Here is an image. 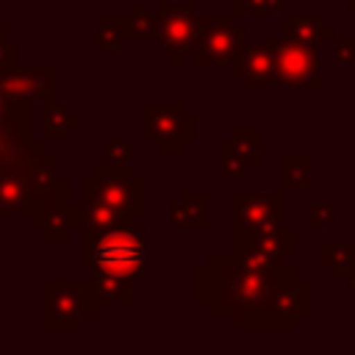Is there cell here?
Segmentation results:
<instances>
[{"label": "cell", "instance_id": "1", "mask_svg": "<svg viewBox=\"0 0 355 355\" xmlns=\"http://www.w3.org/2000/svg\"><path fill=\"white\" fill-rule=\"evenodd\" d=\"M294 266L252 269L236 252H211L194 272V300L211 319H230L236 330H275V302Z\"/></svg>", "mask_w": 355, "mask_h": 355}, {"label": "cell", "instance_id": "2", "mask_svg": "<svg viewBox=\"0 0 355 355\" xmlns=\"http://www.w3.org/2000/svg\"><path fill=\"white\" fill-rule=\"evenodd\" d=\"M80 263L92 275H119L130 280L147 277V233L133 219L111 230L80 227Z\"/></svg>", "mask_w": 355, "mask_h": 355}, {"label": "cell", "instance_id": "3", "mask_svg": "<svg viewBox=\"0 0 355 355\" xmlns=\"http://www.w3.org/2000/svg\"><path fill=\"white\" fill-rule=\"evenodd\" d=\"M97 313L94 286L83 277H47L42 280V327L44 330H80Z\"/></svg>", "mask_w": 355, "mask_h": 355}, {"label": "cell", "instance_id": "4", "mask_svg": "<svg viewBox=\"0 0 355 355\" xmlns=\"http://www.w3.org/2000/svg\"><path fill=\"white\" fill-rule=\"evenodd\" d=\"M80 194L108 202L128 219H141L147 214L144 180L136 178L128 164H97L92 169V178L80 180Z\"/></svg>", "mask_w": 355, "mask_h": 355}, {"label": "cell", "instance_id": "5", "mask_svg": "<svg viewBox=\"0 0 355 355\" xmlns=\"http://www.w3.org/2000/svg\"><path fill=\"white\" fill-rule=\"evenodd\" d=\"M247 44V28L230 14H197V33L191 42V61L197 67H227Z\"/></svg>", "mask_w": 355, "mask_h": 355}, {"label": "cell", "instance_id": "6", "mask_svg": "<svg viewBox=\"0 0 355 355\" xmlns=\"http://www.w3.org/2000/svg\"><path fill=\"white\" fill-rule=\"evenodd\" d=\"M144 139L155 144L161 155H178L197 139V116L186 114L183 103L150 100L144 105Z\"/></svg>", "mask_w": 355, "mask_h": 355}, {"label": "cell", "instance_id": "7", "mask_svg": "<svg viewBox=\"0 0 355 355\" xmlns=\"http://www.w3.org/2000/svg\"><path fill=\"white\" fill-rule=\"evenodd\" d=\"M197 6L191 0H161L155 3V31L153 39L175 67L183 64L186 53L191 50L197 33Z\"/></svg>", "mask_w": 355, "mask_h": 355}, {"label": "cell", "instance_id": "8", "mask_svg": "<svg viewBox=\"0 0 355 355\" xmlns=\"http://www.w3.org/2000/svg\"><path fill=\"white\" fill-rule=\"evenodd\" d=\"M272 86L319 92V89H322L319 44H302V42H288V39H283V42L277 44L275 83H272Z\"/></svg>", "mask_w": 355, "mask_h": 355}, {"label": "cell", "instance_id": "9", "mask_svg": "<svg viewBox=\"0 0 355 355\" xmlns=\"http://www.w3.org/2000/svg\"><path fill=\"white\" fill-rule=\"evenodd\" d=\"M42 147L44 141L33 139L31 105H11L0 97V166H25V158Z\"/></svg>", "mask_w": 355, "mask_h": 355}, {"label": "cell", "instance_id": "10", "mask_svg": "<svg viewBox=\"0 0 355 355\" xmlns=\"http://www.w3.org/2000/svg\"><path fill=\"white\" fill-rule=\"evenodd\" d=\"M55 64H33L28 69L14 67L0 75V97L11 105L55 103Z\"/></svg>", "mask_w": 355, "mask_h": 355}, {"label": "cell", "instance_id": "11", "mask_svg": "<svg viewBox=\"0 0 355 355\" xmlns=\"http://www.w3.org/2000/svg\"><path fill=\"white\" fill-rule=\"evenodd\" d=\"M283 211H286V191L283 189H275L266 194L236 189L233 191V236L280 225Z\"/></svg>", "mask_w": 355, "mask_h": 355}, {"label": "cell", "instance_id": "12", "mask_svg": "<svg viewBox=\"0 0 355 355\" xmlns=\"http://www.w3.org/2000/svg\"><path fill=\"white\" fill-rule=\"evenodd\" d=\"M275 58H277V42L261 39V42L244 44L233 61V75L244 80L250 92L266 89L275 83Z\"/></svg>", "mask_w": 355, "mask_h": 355}, {"label": "cell", "instance_id": "13", "mask_svg": "<svg viewBox=\"0 0 355 355\" xmlns=\"http://www.w3.org/2000/svg\"><path fill=\"white\" fill-rule=\"evenodd\" d=\"M208 200H211L208 189H183L180 197L169 205V227L172 230H183V227L208 230L211 227V219L205 214Z\"/></svg>", "mask_w": 355, "mask_h": 355}, {"label": "cell", "instance_id": "14", "mask_svg": "<svg viewBox=\"0 0 355 355\" xmlns=\"http://www.w3.org/2000/svg\"><path fill=\"white\" fill-rule=\"evenodd\" d=\"M80 227H83L80 202L64 200V202H55V205L44 214V219H42V225H39V233H42L44 241L58 244V241H69L72 230H80Z\"/></svg>", "mask_w": 355, "mask_h": 355}, {"label": "cell", "instance_id": "15", "mask_svg": "<svg viewBox=\"0 0 355 355\" xmlns=\"http://www.w3.org/2000/svg\"><path fill=\"white\" fill-rule=\"evenodd\" d=\"M283 39L302 44H322L336 39V28L324 25L319 14H286L283 17Z\"/></svg>", "mask_w": 355, "mask_h": 355}, {"label": "cell", "instance_id": "16", "mask_svg": "<svg viewBox=\"0 0 355 355\" xmlns=\"http://www.w3.org/2000/svg\"><path fill=\"white\" fill-rule=\"evenodd\" d=\"M83 128V116L75 114L69 105H58V103H47L42 111V141H69L72 130Z\"/></svg>", "mask_w": 355, "mask_h": 355}, {"label": "cell", "instance_id": "17", "mask_svg": "<svg viewBox=\"0 0 355 355\" xmlns=\"http://www.w3.org/2000/svg\"><path fill=\"white\" fill-rule=\"evenodd\" d=\"M28 214L25 166H0V216Z\"/></svg>", "mask_w": 355, "mask_h": 355}, {"label": "cell", "instance_id": "18", "mask_svg": "<svg viewBox=\"0 0 355 355\" xmlns=\"http://www.w3.org/2000/svg\"><path fill=\"white\" fill-rule=\"evenodd\" d=\"M58 180V158L47 153L44 147L31 153L25 158V186H28V200L44 194L53 183Z\"/></svg>", "mask_w": 355, "mask_h": 355}, {"label": "cell", "instance_id": "19", "mask_svg": "<svg viewBox=\"0 0 355 355\" xmlns=\"http://www.w3.org/2000/svg\"><path fill=\"white\" fill-rule=\"evenodd\" d=\"M78 202H80V211H83V227H89V230H97L100 233V230H111L116 225L130 222L125 214H119L116 208H111L108 202H103L97 197L80 194Z\"/></svg>", "mask_w": 355, "mask_h": 355}, {"label": "cell", "instance_id": "20", "mask_svg": "<svg viewBox=\"0 0 355 355\" xmlns=\"http://www.w3.org/2000/svg\"><path fill=\"white\" fill-rule=\"evenodd\" d=\"M319 263L327 266L336 280H347V275L355 269V241H322Z\"/></svg>", "mask_w": 355, "mask_h": 355}, {"label": "cell", "instance_id": "21", "mask_svg": "<svg viewBox=\"0 0 355 355\" xmlns=\"http://www.w3.org/2000/svg\"><path fill=\"white\" fill-rule=\"evenodd\" d=\"M133 283L130 277H119V275H92V286H94V302L97 308L105 302H122L130 305L133 302Z\"/></svg>", "mask_w": 355, "mask_h": 355}, {"label": "cell", "instance_id": "22", "mask_svg": "<svg viewBox=\"0 0 355 355\" xmlns=\"http://www.w3.org/2000/svg\"><path fill=\"white\" fill-rule=\"evenodd\" d=\"M128 42L130 39H153V31H155V14L147 11V0H136L133 8L128 14H116Z\"/></svg>", "mask_w": 355, "mask_h": 355}, {"label": "cell", "instance_id": "23", "mask_svg": "<svg viewBox=\"0 0 355 355\" xmlns=\"http://www.w3.org/2000/svg\"><path fill=\"white\" fill-rule=\"evenodd\" d=\"M128 42L116 14H94V53L119 50Z\"/></svg>", "mask_w": 355, "mask_h": 355}, {"label": "cell", "instance_id": "24", "mask_svg": "<svg viewBox=\"0 0 355 355\" xmlns=\"http://www.w3.org/2000/svg\"><path fill=\"white\" fill-rule=\"evenodd\" d=\"M311 189V158L308 153L283 155V191H308Z\"/></svg>", "mask_w": 355, "mask_h": 355}, {"label": "cell", "instance_id": "25", "mask_svg": "<svg viewBox=\"0 0 355 355\" xmlns=\"http://www.w3.org/2000/svg\"><path fill=\"white\" fill-rule=\"evenodd\" d=\"M64 200H69V180H64V178H58L44 194H39V197H31L28 200V219H31V227L33 230H39V225H42V219H44V214L55 205V202H64Z\"/></svg>", "mask_w": 355, "mask_h": 355}, {"label": "cell", "instance_id": "26", "mask_svg": "<svg viewBox=\"0 0 355 355\" xmlns=\"http://www.w3.org/2000/svg\"><path fill=\"white\" fill-rule=\"evenodd\" d=\"M219 175L225 180H241L250 175V164L244 161V155L236 150V144L230 139H225L219 144Z\"/></svg>", "mask_w": 355, "mask_h": 355}, {"label": "cell", "instance_id": "27", "mask_svg": "<svg viewBox=\"0 0 355 355\" xmlns=\"http://www.w3.org/2000/svg\"><path fill=\"white\" fill-rule=\"evenodd\" d=\"M230 141L244 155V161L250 164V169L261 164V147H258L261 144V130L258 128H236L233 136H230Z\"/></svg>", "mask_w": 355, "mask_h": 355}, {"label": "cell", "instance_id": "28", "mask_svg": "<svg viewBox=\"0 0 355 355\" xmlns=\"http://www.w3.org/2000/svg\"><path fill=\"white\" fill-rule=\"evenodd\" d=\"M330 225H336V205L333 202H311L308 205V227L324 230Z\"/></svg>", "mask_w": 355, "mask_h": 355}, {"label": "cell", "instance_id": "29", "mask_svg": "<svg viewBox=\"0 0 355 355\" xmlns=\"http://www.w3.org/2000/svg\"><path fill=\"white\" fill-rule=\"evenodd\" d=\"M19 67V42L8 36V31L0 25V75Z\"/></svg>", "mask_w": 355, "mask_h": 355}, {"label": "cell", "instance_id": "30", "mask_svg": "<svg viewBox=\"0 0 355 355\" xmlns=\"http://www.w3.org/2000/svg\"><path fill=\"white\" fill-rule=\"evenodd\" d=\"M288 0H233V14H275Z\"/></svg>", "mask_w": 355, "mask_h": 355}, {"label": "cell", "instance_id": "31", "mask_svg": "<svg viewBox=\"0 0 355 355\" xmlns=\"http://www.w3.org/2000/svg\"><path fill=\"white\" fill-rule=\"evenodd\" d=\"M105 155H108V164H130V158H133V141H128V139H111L105 144Z\"/></svg>", "mask_w": 355, "mask_h": 355}, {"label": "cell", "instance_id": "32", "mask_svg": "<svg viewBox=\"0 0 355 355\" xmlns=\"http://www.w3.org/2000/svg\"><path fill=\"white\" fill-rule=\"evenodd\" d=\"M333 58L341 67L355 64V39H333Z\"/></svg>", "mask_w": 355, "mask_h": 355}, {"label": "cell", "instance_id": "33", "mask_svg": "<svg viewBox=\"0 0 355 355\" xmlns=\"http://www.w3.org/2000/svg\"><path fill=\"white\" fill-rule=\"evenodd\" d=\"M344 283H347V286H349V288H352V291H355V269H352V272H349V275H347V280H344Z\"/></svg>", "mask_w": 355, "mask_h": 355}, {"label": "cell", "instance_id": "34", "mask_svg": "<svg viewBox=\"0 0 355 355\" xmlns=\"http://www.w3.org/2000/svg\"><path fill=\"white\" fill-rule=\"evenodd\" d=\"M347 14H352V17H355V0H347Z\"/></svg>", "mask_w": 355, "mask_h": 355}, {"label": "cell", "instance_id": "35", "mask_svg": "<svg viewBox=\"0 0 355 355\" xmlns=\"http://www.w3.org/2000/svg\"><path fill=\"white\" fill-rule=\"evenodd\" d=\"M44 3H83V0H44Z\"/></svg>", "mask_w": 355, "mask_h": 355}, {"label": "cell", "instance_id": "36", "mask_svg": "<svg viewBox=\"0 0 355 355\" xmlns=\"http://www.w3.org/2000/svg\"><path fill=\"white\" fill-rule=\"evenodd\" d=\"M147 3H150V6H155V3H161V0H147Z\"/></svg>", "mask_w": 355, "mask_h": 355}, {"label": "cell", "instance_id": "37", "mask_svg": "<svg viewBox=\"0 0 355 355\" xmlns=\"http://www.w3.org/2000/svg\"><path fill=\"white\" fill-rule=\"evenodd\" d=\"M288 3H308V0H288Z\"/></svg>", "mask_w": 355, "mask_h": 355}, {"label": "cell", "instance_id": "38", "mask_svg": "<svg viewBox=\"0 0 355 355\" xmlns=\"http://www.w3.org/2000/svg\"><path fill=\"white\" fill-rule=\"evenodd\" d=\"M308 3H313V0H308Z\"/></svg>", "mask_w": 355, "mask_h": 355}]
</instances>
